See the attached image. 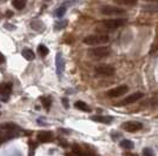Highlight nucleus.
<instances>
[{
  "label": "nucleus",
  "instance_id": "obj_22",
  "mask_svg": "<svg viewBox=\"0 0 158 156\" xmlns=\"http://www.w3.org/2000/svg\"><path fill=\"white\" fill-rule=\"evenodd\" d=\"M41 101L44 102V107L46 108V109H48L50 108V106H51V99L50 98H41Z\"/></svg>",
  "mask_w": 158,
  "mask_h": 156
},
{
  "label": "nucleus",
  "instance_id": "obj_4",
  "mask_svg": "<svg viewBox=\"0 0 158 156\" xmlns=\"http://www.w3.org/2000/svg\"><path fill=\"white\" fill-rule=\"evenodd\" d=\"M94 74L96 76H100V78L111 76L114 74V67L111 65H98L94 68Z\"/></svg>",
  "mask_w": 158,
  "mask_h": 156
},
{
  "label": "nucleus",
  "instance_id": "obj_5",
  "mask_svg": "<svg viewBox=\"0 0 158 156\" xmlns=\"http://www.w3.org/2000/svg\"><path fill=\"white\" fill-rule=\"evenodd\" d=\"M100 13L104 15H122L126 13V10L112 5H104L100 7Z\"/></svg>",
  "mask_w": 158,
  "mask_h": 156
},
{
  "label": "nucleus",
  "instance_id": "obj_20",
  "mask_svg": "<svg viewBox=\"0 0 158 156\" xmlns=\"http://www.w3.org/2000/svg\"><path fill=\"white\" fill-rule=\"evenodd\" d=\"M66 12V7L65 6H60L58 10H57V12H56V15L58 17V18H61Z\"/></svg>",
  "mask_w": 158,
  "mask_h": 156
},
{
  "label": "nucleus",
  "instance_id": "obj_15",
  "mask_svg": "<svg viewBox=\"0 0 158 156\" xmlns=\"http://www.w3.org/2000/svg\"><path fill=\"white\" fill-rule=\"evenodd\" d=\"M0 129L2 130H17L19 129L18 128V126L14 123H11V122H7V123H4L0 126Z\"/></svg>",
  "mask_w": 158,
  "mask_h": 156
},
{
  "label": "nucleus",
  "instance_id": "obj_26",
  "mask_svg": "<svg viewBox=\"0 0 158 156\" xmlns=\"http://www.w3.org/2000/svg\"><path fill=\"white\" fill-rule=\"evenodd\" d=\"M124 156H137L136 154H132V153H125Z\"/></svg>",
  "mask_w": 158,
  "mask_h": 156
},
{
  "label": "nucleus",
  "instance_id": "obj_1",
  "mask_svg": "<svg viewBox=\"0 0 158 156\" xmlns=\"http://www.w3.org/2000/svg\"><path fill=\"white\" fill-rule=\"evenodd\" d=\"M126 19L118 18V19H106L104 21H100L97 26V29L100 31H114L116 28H119L123 25H125Z\"/></svg>",
  "mask_w": 158,
  "mask_h": 156
},
{
  "label": "nucleus",
  "instance_id": "obj_9",
  "mask_svg": "<svg viewBox=\"0 0 158 156\" xmlns=\"http://www.w3.org/2000/svg\"><path fill=\"white\" fill-rule=\"evenodd\" d=\"M12 84L11 82H2L0 84V96L2 98V100L6 101L7 99L10 98L11 93H12Z\"/></svg>",
  "mask_w": 158,
  "mask_h": 156
},
{
  "label": "nucleus",
  "instance_id": "obj_13",
  "mask_svg": "<svg viewBox=\"0 0 158 156\" xmlns=\"http://www.w3.org/2000/svg\"><path fill=\"white\" fill-rule=\"evenodd\" d=\"M91 120H92V121H96V122H99V123L109 124V123H111L112 117L103 116V115H94V116H91Z\"/></svg>",
  "mask_w": 158,
  "mask_h": 156
},
{
  "label": "nucleus",
  "instance_id": "obj_11",
  "mask_svg": "<svg viewBox=\"0 0 158 156\" xmlns=\"http://www.w3.org/2000/svg\"><path fill=\"white\" fill-rule=\"evenodd\" d=\"M19 134L18 129L17 130H2L0 129V143H4L8 141L10 138H13Z\"/></svg>",
  "mask_w": 158,
  "mask_h": 156
},
{
  "label": "nucleus",
  "instance_id": "obj_24",
  "mask_svg": "<svg viewBox=\"0 0 158 156\" xmlns=\"http://www.w3.org/2000/svg\"><path fill=\"white\" fill-rule=\"evenodd\" d=\"M143 156H153V151L150 148H145L143 150Z\"/></svg>",
  "mask_w": 158,
  "mask_h": 156
},
{
  "label": "nucleus",
  "instance_id": "obj_25",
  "mask_svg": "<svg viewBox=\"0 0 158 156\" xmlns=\"http://www.w3.org/2000/svg\"><path fill=\"white\" fill-rule=\"evenodd\" d=\"M4 62H5V58H4V55L0 53V65H1V64H4Z\"/></svg>",
  "mask_w": 158,
  "mask_h": 156
},
{
  "label": "nucleus",
  "instance_id": "obj_10",
  "mask_svg": "<svg viewBox=\"0 0 158 156\" xmlns=\"http://www.w3.org/2000/svg\"><path fill=\"white\" fill-rule=\"evenodd\" d=\"M56 69H57V75L61 78L63 73H64V69H65V61H64V58L61 55V53H58L56 55Z\"/></svg>",
  "mask_w": 158,
  "mask_h": 156
},
{
  "label": "nucleus",
  "instance_id": "obj_3",
  "mask_svg": "<svg viewBox=\"0 0 158 156\" xmlns=\"http://www.w3.org/2000/svg\"><path fill=\"white\" fill-rule=\"evenodd\" d=\"M111 54V48L106 46H100V47H93L89 49V55L93 59H104L110 57Z\"/></svg>",
  "mask_w": 158,
  "mask_h": 156
},
{
  "label": "nucleus",
  "instance_id": "obj_27",
  "mask_svg": "<svg viewBox=\"0 0 158 156\" xmlns=\"http://www.w3.org/2000/svg\"><path fill=\"white\" fill-rule=\"evenodd\" d=\"M63 101H64V106H65V107H67V101H66L65 99H64V100H63Z\"/></svg>",
  "mask_w": 158,
  "mask_h": 156
},
{
  "label": "nucleus",
  "instance_id": "obj_6",
  "mask_svg": "<svg viewBox=\"0 0 158 156\" xmlns=\"http://www.w3.org/2000/svg\"><path fill=\"white\" fill-rule=\"evenodd\" d=\"M127 91H129V87L126 85H122V86H118V87H114V88H112L110 91H107L106 95L109 98H120L122 95L126 94Z\"/></svg>",
  "mask_w": 158,
  "mask_h": 156
},
{
  "label": "nucleus",
  "instance_id": "obj_2",
  "mask_svg": "<svg viewBox=\"0 0 158 156\" xmlns=\"http://www.w3.org/2000/svg\"><path fill=\"white\" fill-rule=\"evenodd\" d=\"M84 44L89 46H98V45H104L106 42L110 41L109 35L106 34H92V35H87L84 38Z\"/></svg>",
  "mask_w": 158,
  "mask_h": 156
},
{
  "label": "nucleus",
  "instance_id": "obj_23",
  "mask_svg": "<svg viewBox=\"0 0 158 156\" xmlns=\"http://www.w3.org/2000/svg\"><path fill=\"white\" fill-rule=\"evenodd\" d=\"M66 25H67V22H66V21H59V22H57V24H56V26L54 27H56V29H63Z\"/></svg>",
  "mask_w": 158,
  "mask_h": 156
},
{
  "label": "nucleus",
  "instance_id": "obj_7",
  "mask_svg": "<svg viewBox=\"0 0 158 156\" xmlns=\"http://www.w3.org/2000/svg\"><path fill=\"white\" fill-rule=\"evenodd\" d=\"M122 129L129 131V133H135V131L143 129V123H140L138 121H127L122 124Z\"/></svg>",
  "mask_w": 158,
  "mask_h": 156
},
{
  "label": "nucleus",
  "instance_id": "obj_16",
  "mask_svg": "<svg viewBox=\"0 0 158 156\" xmlns=\"http://www.w3.org/2000/svg\"><path fill=\"white\" fill-rule=\"evenodd\" d=\"M21 54H23V57L26 59V60H28V61H31V60L34 59V53H33L31 49H28V48H25V49L21 52Z\"/></svg>",
  "mask_w": 158,
  "mask_h": 156
},
{
  "label": "nucleus",
  "instance_id": "obj_12",
  "mask_svg": "<svg viewBox=\"0 0 158 156\" xmlns=\"http://www.w3.org/2000/svg\"><path fill=\"white\" fill-rule=\"evenodd\" d=\"M52 137H53V134L51 131H40L39 134L37 135V140L39 142L46 143V142H50L52 140Z\"/></svg>",
  "mask_w": 158,
  "mask_h": 156
},
{
  "label": "nucleus",
  "instance_id": "obj_18",
  "mask_svg": "<svg viewBox=\"0 0 158 156\" xmlns=\"http://www.w3.org/2000/svg\"><path fill=\"white\" fill-rule=\"evenodd\" d=\"M120 147H122L123 149L131 150L132 148H133V142L130 141V140H123V141L120 142Z\"/></svg>",
  "mask_w": 158,
  "mask_h": 156
},
{
  "label": "nucleus",
  "instance_id": "obj_17",
  "mask_svg": "<svg viewBox=\"0 0 158 156\" xmlns=\"http://www.w3.org/2000/svg\"><path fill=\"white\" fill-rule=\"evenodd\" d=\"M12 5L17 10H23L24 7L26 6V1L25 0H13L12 1Z\"/></svg>",
  "mask_w": 158,
  "mask_h": 156
},
{
  "label": "nucleus",
  "instance_id": "obj_21",
  "mask_svg": "<svg viewBox=\"0 0 158 156\" xmlns=\"http://www.w3.org/2000/svg\"><path fill=\"white\" fill-rule=\"evenodd\" d=\"M144 11H153V12H157L158 5H146V6H144Z\"/></svg>",
  "mask_w": 158,
  "mask_h": 156
},
{
  "label": "nucleus",
  "instance_id": "obj_14",
  "mask_svg": "<svg viewBox=\"0 0 158 156\" xmlns=\"http://www.w3.org/2000/svg\"><path fill=\"white\" fill-rule=\"evenodd\" d=\"M74 107L79 109V111H91V108L89 107V104L85 103V102H83V101H77L76 103H74Z\"/></svg>",
  "mask_w": 158,
  "mask_h": 156
},
{
  "label": "nucleus",
  "instance_id": "obj_8",
  "mask_svg": "<svg viewBox=\"0 0 158 156\" xmlns=\"http://www.w3.org/2000/svg\"><path fill=\"white\" fill-rule=\"evenodd\" d=\"M144 98V94L142 93V92H136V93H133V94H130L129 96H126L124 100H122L119 104H122V106H125V104H132L135 103V102H137L139 101L140 99Z\"/></svg>",
  "mask_w": 158,
  "mask_h": 156
},
{
  "label": "nucleus",
  "instance_id": "obj_19",
  "mask_svg": "<svg viewBox=\"0 0 158 156\" xmlns=\"http://www.w3.org/2000/svg\"><path fill=\"white\" fill-rule=\"evenodd\" d=\"M38 53L41 57H46L47 54H48V48L45 45H39L38 46Z\"/></svg>",
  "mask_w": 158,
  "mask_h": 156
},
{
  "label": "nucleus",
  "instance_id": "obj_28",
  "mask_svg": "<svg viewBox=\"0 0 158 156\" xmlns=\"http://www.w3.org/2000/svg\"><path fill=\"white\" fill-rule=\"evenodd\" d=\"M0 115H1V114H0Z\"/></svg>",
  "mask_w": 158,
  "mask_h": 156
}]
</instances>
